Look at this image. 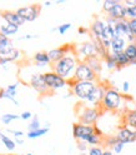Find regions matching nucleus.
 <instances>
[{"label":"nucleus","mask_w":136,"mask_h":155,"mask_svg":"<svg viewBox=\"0 0 136 155\" xmlns=\"http://www.w3.org/2000/svg\"><path fill=\"white\" fill-rule=\"evenodd\" d=\"M0 16H2V19H3L5 23L13 24V25H16V26H21L25 23V20L16 12L3 10V12H0Z\"/></svg>","instance_id":"16"},{"label":"nucleus","mask_w":136,"mask_h":155,"mask_svg":"<svg viewBox=\"0 0 136 155\" xmlns=\"http://www.w3.org/2000/svg\"><path fill=\"white\" fill-rule=\"evenodd\" d=\"M44 5H45V6H49V5H51V3H50V2H45Z\"/></svg>","instance_id":"48"},{"label":"nucleus","mask_w":136,"mask_h":155,"mask_svg":"<svg viewBox=\"0 0 136 155\" xmlns=\"http://www.w3.org/2000/svg\"><path fill=\"white\" fill-rule=\"evenodd\" d=\"M18 30H19V26L9 24V23H4V24L0 25V34L4 35V36H8V38L15 35L18 33Z\"/></svg>","instance_id":"24"},{"label":"nucleus","mask_w":136,"mask_h":155,"mask_svg":"<svg viewBox=\"0 0 136 155\" xmlns=\"http://www.w3.org/2000/svg\"><path fill=\"white\" fill-rule=\"evenodd\" d=\"M80 155H89V154H87V153H81Z\"/></svg>","instance_id":"49"},{"label":"nucleus","mask_w":136,"mask_h":155,"mask_svg":"<svg viewBox=\"0 0 136 155\" xmlns=\"http://www.w3.org/2000/svg\"><path fill=\"white\" fill-rule=\"evenodd\" d=\"M119 141H120V140L118 139V137H116V135H109V137H105V138H104L102 147H104L105 149H112Z\"/></svg>","instance_id":"27"},{"label":"nucleus","mask_w":136,"mask_h":155,"mask_svg":"<svg viewBox=\"0 0 136 155\" xmlns=\"http://www.w3.org/2000/svg\"><path fill=\"white\" fill-rule=\"evenodd\" d=\"M125 101L124 95L120 94L119 89L115 86H109L108 90L105 93V96L101 103V110H108V111H118L121 106L122 103Z\"/></svg>","instance_id":"2"},{"label":"nucleus","mask_w":136,"mask_h":155,"mask_svg":"<svg viewBox=\"0 0 136 155\" xmlns=\"http://www.w3.org/2000/svg\"><path fill=\"white\" fill-rule=\"evenodd\" d=\"M77 33H79L80 35H83V34H89V29H86V28L80 26L79 29H77Z\"/></svg>","instance_id":"44"},{"label":"nucleus","mask_w":136,"mask_h":155,"mask_svg":"<svg viewBox=\"0 0 136 155\" xmlns=\"http://www.w3.org/2000/svg\"><path fill=\"white\" fill-rule=\"evenodd\" d=\"M73 79L76 81H94L99 83V75L91 70V68L85 61H79L77 64Z\"/></svg>","instance_id":"5"},{"label":"nucleus","mask_w":136,"mask_h":155,"mask_svg":"<svg viewBox=\"0 0 136 155\" xmlns=\"http://www.w3.org/2000/svg\"><path fill=\"white\" fill-rule=\"evenodd\" d=\"M81 109L76 110V116H77V123H81L85 125H96V121L101 115V109L94 108V106H89L85 104H80Z\"/></svg>","instance_id":"4"},{"label":"nucleus","mask_w":136,"mask_h":155,"mask_svg":"<svg viewBox=\"0 0 136 155\" xmlns=\"http://www.w3.org/2000/svg\"><path fill=\"white\" fill-rule=\"evenodd\" d=\"M16 88H18V83L16 84H13V85H9L8 88L5 89V91L9 94V95H11L15 98V95H16Z\"/></svg>","instance_id":"36"},{"label":"nucleus","mask_w":136,"mask_h":155,"mask_svg":"<svg viewBox=\"0 0 136 155\" xmlns=\"http://www.w3.org/2000/svg\"><path fill=\"white\" fill-rule=\"evenodd\" d=\"M21 119H24V120L31 119V113H30V111H24V113L21 114Z\"/></svg>","instance_id":"42"},{"label":"nucleus","mask_w":136,"mask_h":155,"mask_svg":"<svg viewBox=\"0 0 136 155\" xmlns=\"http://www.w3.org/2000/svg\"><path fill=\"white\" fill-rule=\"evenodd\" d=\"M28 129H29V131H35L37 129H40V121H39L37 115H34L33 116L31 121L29 123V125H28Z\"/></svg>","instance_id":"32"},{"label":"nucleus","mask_w":136,"mask_h":155,"mask_svg":"<svg viewBox=\"0 0 136 155\" xmlns=\"http://www.w3.org/2000/svg\"><path fill=\"white\" fill-rule=\"evenodd\" d=\"M96 83L94 81H76L74 79L67 80V86L70 88V93L75 95L81 101H86L91 90L95 88Z\"/></svg>","instance_id":"3"},{"label":"nucleus","mask_w":136,"mask_h":155,"mask_svg":"<svg viewBox=\"0 0 136 155\" xmlns=\"http://www.w3.org/2000/svg\"><path fill=\"white\" fill-rule=\"evenodd\" d=\"M126 45H128V40L125 38H114L111 40V46L110 51L111 53H118V51H124Z\"/></svg>","instance_id":"22"},{"label":"nucleus","mask_w":136,"mask_h":155,"mask_svg":"<svg viewBox=\"0 0 136 155\" xmlns=\"http://www.w3.org/2000/svg\"><path fill=\"white\" fill-rule=\"evenodd\" d=\"M29 85L31 88L37 91L40 95H50L53 94V91L47 88V85L45 83V79H44V74L41 73H36V74H33L29 79Z\"/></svg>","instance_id":"11"},{"label":"nucleus","mask_w":136,"mask_h":155,"mask_svg":"<svg viewBox=\"0 0 136 155\" xmlns=\"http://www.w3.org/2000/svg\"><path fill=\"white\" fill-rule=\"evenodd\" d=\"M124 147H125V144H124V143H121V141H119V143L116 144V145H115V147H114L111 150H112L115 154H120V153L124 150Z\"/></svg>","instance_id":"40"},{"label":"nucleus","mask_w":136,"mask_h":155,"mask_svg":"<svg viewBox=\"0 0 136 155\" xmlns=\"http://www.w3.org/2000/svg\"><path fill=\"white\" fill-rule=\"evenodd\" d=\"M102 155H114V151L111 149H105L104 153H102Z\"/></svg>","instance_id":"45"},{"label":"nucleus","mask_w":136,"mask_h":155,"mask_svg":"<svg viewBox=\"0 0 136 155\" xmlns=\"http://www.w3.org/2000/svg\"><path fill=\"white\" fill-rule=\"evenodd\" d=\"M106 16L112 18L118 21L128 19V9H126V6L124 5V2H119L109 13H106Z\"/></svg>","instance_id":"15"},{"label":"nucleus","mask_w":136,"mask_h":155,"mask_svg":"<svg viewBox=\"0 0 136 155\" xmlns=\"http://www.w3.org/2000/svg\"><path fill=\"white\" fill-rule=\"evenodd\" d=\"M95 133V125H85L81 123L73 124V137L76 141H85L87 138Z\"/></svg>","instance_id":"9"},{"label":"nucleus","mask_w":136,"mask_h":155,"mask_svg":"<svg viewBox=\"0 0 136 155\" xmlns=\"http://www.w3.org/2000/svg\"><path fill=\"white\" fill-rule=\"evenodd\" d=\"M111 53V51H110ZM111 55L114 56V59L116 61V65H118V69L116 70H121L122 68H126L130 65V60L128 59V56L125 55L124 51H118V53H111Z\"/></svg>","instance_id":"20"},{"label":"nucleus","mask_w":136,"mask_h":155,"mask_svg":"<svg viewBox=\"0 0 136 155\" xmlns=\"http://www.w3.org/2000/svg\"><path fill=\"white\" fill-rule=\"evenodd\" d=\"M124 53L126 56H128V59L130 60V65H136V41L135 43H128Z\"/></svg>","instance_id":"23"},{"label":"nucleus","mask_w":136,"mask_h":155,"mask_svg":"<svg viewBox=\"0 0 136 155\" xmlns=\"http://www.w3.org/2000/svg\"><path fill=\"white\" fill-rule=\"evenodd\" d=\"M0 155H14V154H0Z\"/></svg>","instance_id":"50"},{"label":"nucleus","mask_w":136,"mask_h":155,"mask_svg":"<svg viewBox=\"0 0 136 155\" xmlns=\"http://www.w3.org/2000/svg\"><path fill=\"white\" fill-rule=\"evenodd\" d=\"M5 96V89H0V99H3Z\"/></svg>","instance_id":"46"},{"label":"nucleus","mask_w":136,"mask_h":155,"mask_svg":"<svg viewBox=\"0 0 136 155\" xmlns=\"http://www.w3.org/2000/svg\"><path fill=\"white\" fill-rule=\"evenodd\" d=\"M0 140H2V143L5 145V148L8 150H14L15 149V140H13L11 138L6 137V135L3 134L2 131H0Z\"/></svg>","instance_id":"28"},{"label":"nucleus","mask_w":136,"mask_h":155,"mask_svg":"<svg viewBox=\"0 0 136 155\" xmlns=\"http://www.w3.org/2000/svg\"><path fill=\"white\" fill-rule=\"evenodd\" d=\"M128 9V19L131 20V19H136V5L132 8H126Z\"/></svg>","instance_id":"37"},{"label":"nucleus","mask_w":136,"mask_h":155,"mask_svg":"<svg viewBox=\"0 0 136 155\" xmlns=\"http://www.w3.org/2000/svg\"><path fill=\"white\" fill-rule=\"evenodd\" d=\"M6 131L10 133V134H13L14 137H16V138H20V137H23V135H24L23 131H18V130H6Z\"/></svg>","instance_id":"41"},{"label":"nucleus","mask_w":136,"mask_h":155,"mask_svg":"<svg viewBox=\"0 0 136 155\" xmlns=\"http://www.w3.org/2000/svg\"><path fill=\"white\" fill-rule=\"evenodd\" d=\"M104 138H105V135H99V134L94 133L92 135H90V137L87 138L86 144L89 145V148L90 147H102Z\"/></svg>","instance_id":"25"},{"label":"nucleus","mask_w":136,"mask_h":155,"mask_svg":"<svg viewBox=\"0 0 136 155\" xmlns=\"http://www.w3.org/2000/svg\"><path fill=\"white\" fill-rule=\"evenodd\" d=\"M77 64H79V59H77L76 54L70 53V54L65 55L61 60L51 64V69L54 73L60 75L64 79L70 80V79H73Z\"/></svg>","instance_id":"1"},{"label":"nucleus","mask_w":136,"mask_h":155,"mask_svg":"<svg viewBox=\"0 0 136 155\" xmlns=\"http://www.w3.org/2000/svg\"><path fill=\"white\" fill-rule=\"evenodd\" d=\"M85 63L91 68V70L94 73H96L98 75H100V73L102 71V60L99 56H91L89 59H86Z\"/></svg>","instance_id":"21"},{"label":"nucleus","mask_w":136,"mask_h":155,"mask_svg":"<svg viewBox=\"0 0 136 155\" xmlns=\"http://www.w3.org/2000/svg\"><path fill=\"white\" fill-rule=\"evenodd\" d=\"M47 131H49V127H45V128H40L35 131H28V138L30 139H35V138H40L43 135H45Z\"/></svg>","instance_id":"29"},{"label":"nucleus","mask_w":136,"mask_h":155,"mask_svg":"<svg viewBox=\"0 0 136 155\" xmlns=\"http://www.w3.org/2000/svg\"><path fill=\"white\" fill-rule=\"evenodd\" d=\"M25 155H33V154H30V153H28V154H25Z\"/></svg>","instance_id":"51"},{"label":"nucleus","mask_w":136,"mask_h":155,"mask_svg":"<svg viewBox=\"0 0 136 155\" xmlns=\"http://www.w3.org/2000/svg\"><path fill=\"white\" fill-rule=\"evenodd\" d=\"M129 89H130V84H129V81H124V83H122V91H124V93H128Z\"/></svg>","instance_id":"43"},{"label":"nucleus","mask_w":136,"mask_h":155,"mask_svg":"<svg viewBox=\"0 0 136 155\" xmlns=\"http://www.w3.org/2000/svg\"><path fill=\"white\" fill-rule=\"evenodd\" d=\"M34 64L36 66H46V65H51V60L49 58V54L47 51H37L35 55H34Z\"/></svg>","instance_id":"19"},{"label":"nucleus","mask_w":136,"mask_h":155,"mask_svg":"<svg viewBox=\"0 0 136 155\" xmlns=\"http://www.w3.org/2000/svg\"><path fill=\"white\" fill-rule=\"evenodd\" d=\"M116 137H118V139L124 144L135 143L136 141V130L126 127V125H122V127H120L118 129Z\"/></svg>","instance_id":"14"},{"label":"nucleus","mask_w":136,"mask_h":155,"mask_svg":"<svg viewBox=\"0 0 136 155\" xmlns=\"http://www.w3.org/2000/svg\"><path fill=\"white\" fill-rule=\"evenodd\" d=\"M122 123L126 127H129L134 130H136V109L126 110L122 116Z\"/></svg>","instance_id":"18"},{"label":"nucleus","mask_w":136,"mask_h":155,"mask_svg":"<svg viewBox=\"0 0 136 155\" xmlns=\"http://www.w3.org/2000/svg\"><path fill=\"white\" fill-rule=\"evenodd\" d=\"M119 2H120V0H105V2L102 3V10H104V13L105 14L109 13Z\"/></svg>","instance_id":"31"},{"label":"nucleus","mask_w":136,"mask_h":155,"mask_svg":"<svg viewBox=\"0 0 136 155\" xmlns=\"http://www.w3.org/2000/svg\"><path fill=\"white\" fill-rule=\"evenodd\" d=\"M70 28H71V24L70 23H65V24H61V25L57 26V31H59L61 35H64Z\"/></svg>","instance_id":"35"},{"label":"nucleus","mask_w":136,"mask_h":155,"mask_svg":"<svg viewBox=\"0 0 136 155\" xmlns=\"http://www.w3.org/2000/svg\"><path fill=\"white\" fill-rule=\"evenodd\" d=\"M20 116H19L18 114H11V113H8V114H4L3 116H2V121L4 123V124H10L11 121H14V120H16V119H19Z\"/></svg>","instance_id":"33"},{"label":"nucleus","mask_w":136,"mask_h":155,"mask_svg":"<svg viewBox=\"0 0 136 155\" xmlns=\"http://www.w3.org/2000/svg\"><path fill=\"white\" fill-rule=\"evenodd\" d=\"M109 86L110 85L108 83H101V81L96 83L95 88L91 90L89 98H87V100H86L87 105L100 109L101 108L102 99H104V96H105V93H106V90H108Z\"/></svg>","instance_id":"7"},{"label":"nucleus","mask_w":136,"mask_h":155,"mask_svg":"<svg viewBox=\"0 0 136 155\" xmlns=\"http://www.w3.org/2000/svg\"><path fill=\"white\" fill-rule=\"evenodd\" d=\"M129 25H130L131 34L135 38V40H136V19H131V20H129Z\"/></svg>","instance_id":"38"},{"label":"nucleus","mask_w":136,"mask_h":155,"mask_svg":"<svg viewBox=\"0 0 136 155\" xmlns=\"http://www.w3.org/2000/svg\"><path fill=\"white\" fill-rule=\"evenodd\" d=\"M13 48H14V44H13L11 39L0 34V51L8 50V49H13Z\"/></svg>","instance_id":"26"},{"label":"nucleus","mask_w":136,"mask_h":155,"mask_svg":"<svg viewBox=\"0 0 136 155\" xmlns=\"http://www.w3.org/2000/svg\"><path fill=\"white\" fill-rule=\"evenodd\" d=\"M75 54L77 56L79 61H85L91 56H98V49H96V44L92 40L83 41L79 44H75Z\"/></svg>","instance_id":"6"},{"label":"nucleus","mask_w":136,"mask_h":155,"mask_svg":"<svg viewBox=\"0 0 136 155\" xmlns=\"http://www.w3.org/2000/svg\"><path fill=\"white\" fill-rule=\"evenodd\" d=\"M20 58H21V51L19 49H16V48L0 51V60H4L6 63L16 61L18 59H20Z\"/></svg>","instance_id":"17"},{"label":"nucleus","mask_w":136,"mask_h":155,"mask_svg":"<svg viewBox=\"0 0 136 155\" xmlns=\"http://www.w3.org/2000/svg\"><path fill=\"white\" fill-rule=\"evenodd\" d=\"M15 144H19V145H23V144H24V141H23V139H16V140H15Z\"/></svg>","instance_id":"47"},{"label":"nucleus","mask_w":136,"mask_h":155,"mask_svg":"<svg viewBox=\"0 0 136 155\" xmlns=\"http://www.w3.org/2000/svg\"><path fill=\"white\" fill-rule=\"evenodd\" d=\"M19 15H20L25 21H34L39 18L41 13V4H30V5H25V6H21L15 10Z\"/></svg>","instance_id":"8"},{"label":"nucleus","mask_w":136,"mask_h":155,"mask_svg":"<svg viewBox=\"0 0 136 155\" xmlns=\"http://www.w3.org/2000/svg\"><path fill=\"white\" fill-rule=\"evenodd\" d=\"M104 63H105L106 68H108L109 70H116L118 69V65H116V61L114 59V56L111 55V53H109V55L104 59Z\"/></svg>","instance_id":"30"},{"label":"nucleus","mask_w":136,"mask_h":155,"mask_svg":"<svg viewBox=\"0 0 136 155\" xmlns=\"http://www.w3.org/2000/svg\"><path fill=\"white\" fill-rule=\"evenodd\" d=\"M135 66H136V65H135Z\"/></svg>","instance_id":"52"},{"label":"nucleus","mask_w":136,"mask_h":155,"mask_svg":"<svg viewBox=\"0 0 136 155\" xmlns=\"http://www.w3.org/2000/svg\"><path fill=\"white\" fill-rule=\"evenodd\" d=\"M105 25H106V21L101 20V19H95L91 23V25L89 28V35L91 36L92 41L100 40L105 35Z\"/></svg>","instance_id":"13"},{"label":"nucleus","mask_w":136,"mask_h":155,"mask_svg":"<svg viewBox=\"0 0 136 155\" xmlns=\"http://www.w3.org/2000/svg\"><path fill=\"white\" fill-rule=\"evenodd\" d=\"M70 53H75V48L73 44H64L59 48H55V49H51V50L47 51L50 60H51V64L61 60L65 55L70 54Z\"/></svg>","instance_id":"12"},{"label":"nucleus","mask_w":136,"mask_h":155,"mask_svg":"<svg viewBox=\"0 0 136 155\" xmlns=\"http://www.w3.org/2000/svg\"><path fill=\"white\" fill-rule=\"evenodd\" d=\"M44 79H45L47 88H49L53 93L55 90H59V89H63L65 86H67V80L61 78L60 75H57L56 73H54L53 70L44 73Z\"/></svg>","instance_id":"10"},{"label":"nucleus","mask_w":136,"mask_h":155,"mask_svg":"<svg viewBox=\"0 0 136 155\" xmlns=\"http://www.w3.org/2000/svg\"><path fill=\"white\" fill-rule=\"evenodd\" d=\"M105 148L104 147H90L87 149V154L89 155H102Z\"/></svg>","instance_id":"34"},{"label":"nucleus","mask_w":136,"mask_h":155,"mask_svg":"<svg viewBox=\"0 0 136 155\" xmlns=\"http://www.w3.org/2000/svg\"><path fill=\"white\" fill-rule=\"evenodd\" d=\"M76 145H77V148H79V150L81 151V153H85V151H87V149H89V145H87L85 141H76Z\"/></svg>","instance_id":"39"}]
</instances>
